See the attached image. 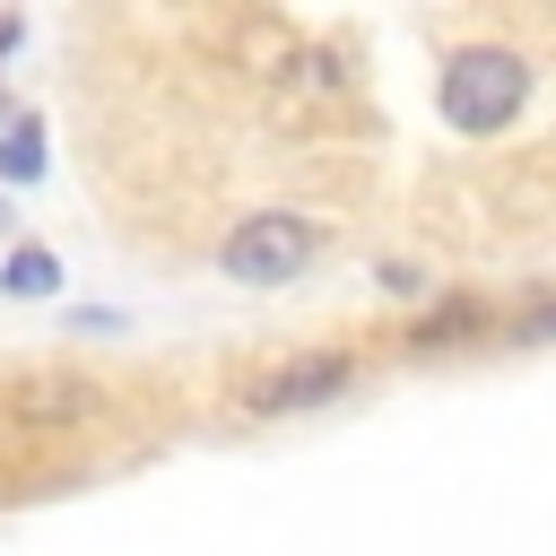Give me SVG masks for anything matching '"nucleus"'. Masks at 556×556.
Returning a JSON list of instances; mask_svg holds the SVG:
<instances>
[{
    "label": "nucleus",
    "instance_id": "1",
    "mask_svg": "<svg viewBox=\"0 0 556 556\" xmlns=\"http://www.w3.org/2000/svg\"><path fill=\"white\" fill-rule=\"evenodd\" d=\"M521 96H530V70H521V52H504V43H469V52L443 61V122L469 130V139L504 130V122L521 113Z\"/></svg>",
    "mask_w": 556,
    "mask_h": 556
},
{
    "label": "nucleus",
    "instance_id": "2",
    "mask_svg": "<svg viewBox=\"0 0 556 556\" xmlns=\"http://www.w3.org/2000/svg\"><path fill=\"white\" fill-rule=\"evenodd\" d=\"M321 252V226L313 217H295V208H252L235 235H226V278H243V287H287V278H304V261Z\"/></svg>",
    "mask_w": 556,
    "mask_h": 556
},
{
    "label": "nucleus",
    "instance_id": "3",
    "mask_svg": "<svg viewBox=\"0 0 556 556\" xmlns=\"http://www.w3.org/2000/svg\"><path fill=\"white\" fill-rule=\"evenodd\" d=\"M348 356L339 348H321V356H287V365H261V374H243V391H235V408L243 417H304V408H321V400H339L348 391Z\"/></svg>",
    "mask_w": 556,
    "mask_h": 556
},
{
    "label": "nucleus",
    "instance_id": "4",
    "mask_svg": "<svg viewBox=\"0 0 556 556\" xmlns=\"http://www.w3.org/2000/svg\"><path fill=\"white\" fill-rule=\"evenodd\" d=\"M96 408H104V400H96L87 374H26V382L0 391V417H17V426H78V417H96Z\"/></svg>",
    "mask_w": 556,
    "mask_h": 556
},
{
    "label": "nucleus",
    "instance_id": "5",
    "mask_svg": "<svg viewBox=\"0 0 556 556\" xmlns=\"http://www.w3.org/2000/svg\"><path fill=\"white\" fill-rule=\"evenodd\" d=\"M35 174H43V122L26 113L0 130V182H35Z\"/></svg>",
    "mask_w": 556,
    "mask_h": 556
},
{
    "label": "nucleus",
    "instance_id": "6",
    "mask_svg": "<svg viewBox=\"0 0 556 556\" xmlns=\"http://www.w3.org/2000/svg\"><path fill=\"white\" fill-rule=\"evenodd\" d=\"M0 287H9V295H52V287H61V261H52L43 243H17V252H9V278H0Z\"/></svg>",
    "mask_w": 556,
    "mask_h": 556
},
{
    "label": "nucleus",
    "instance_id": "7",
    "mask_svg": "<svg viewBox=\"0 0 556 556\" xmlns=\"http://www.w3.org/2000/svg\"><path fill=\"white\" fill-rule=\"evenodd\" d=\"M469 330H478V304H443V313H434L408 348H443V339H469Z\"/></svg>",
    "mask_w": 556,
    "mask_h": 556
},
{
    "label": "nucleus",
    "instance_id": "8",
    "mask_svg": "<svg viewBox=\"0 0 556 556\" xmlns=\"http://www.w3.org/2000/svg\"><path fill=\"white\" fill-rule=\"evenodd\" d=\"M521 339H556V313H530V321H521Z\"/></svg>",
    "mask_w": 556,
    "mask_h": 556
}]
</instances>
